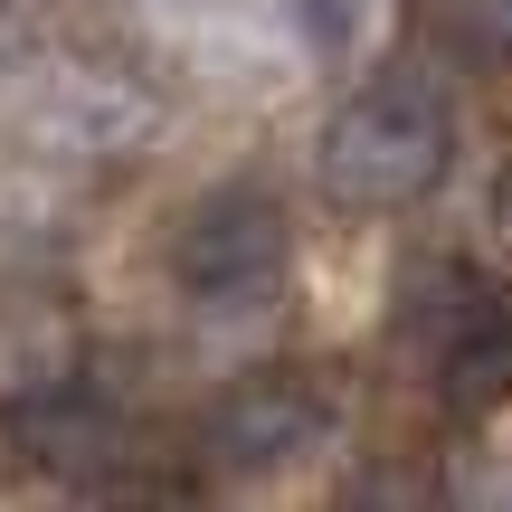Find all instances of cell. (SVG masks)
I'll use <instances>...</instances> for the list:
<instances>
[{"mask_svg": "<svg viewBox=\"0 0 512 512\" xmlns=\"http://www.w3.org/2000/svg\"><path fill=\"white\" fill-rule=\"evenodd\" d=\"M446 152H456V105H446V86L427 67H389L332 114L323 190L351 200V209H399L446 171Z\"/></svg>", "mask_w": 512, "mask_h": 512, "instance_id": "6da1fadb", "label": "cell"}, {"mask_svg": "<svg viewBox=\"0 0 512 512\" xmlns=\"http://www.w3.org/2000/svg\"><path fill=\"white\" fill-rule=\"evenodd\" d=\"M171 275L190 304H256L285 275V209L266 190H209L171 238Z\"/></svg>", "mask_w": 512, "mask_h": 512, "instance_id": "7a4b0ae2", "label": "cell"}, {"mask_svg": "<svg viewBox=\"0 0 512 512\" xmlns=\"http://www.w3.org/2000/svg\"><path fill=\"white\" fill-rule=\"evenodd\" d=\"M323 427H332L323 389L294 380V370H275V380H247L238 399L209 418V456L256 475V465H285V456H304V446H323Z\"/></svg>", "mask_w": 512, "mask_h": 512, "instance_id": "3957f363", "label": "cell"}, {"mask_svg": "<svg viewBox=\"0 0 512 512\" xmlns=\"http://www.w3.org/2000/svg\"><path fill=\"white\" fill-rule=\"evenodd\" d=\"M494 313H503V285H484V275L456 266V256L418 266V275H408V294H399V332H408V342H427L437 361H446L456 342H475Z\"/></svg>", "mask_w": 512, "mask_h": 512, "instance_id": "277c9868", "label": "cell"}, {"mask_svg": "<svg viewBox=\"0 0 512 512\" xmlns=\"http://www.w3.org/2000/svg\"><path fill=\"white\" fill-rule=\"evenodd\" d=\"M494 399H512V304L475 342L446 351V408H494Z\"/></svg>", "mask_w": 512, "mask_h": 512, "instance_id": "5b68a950", "label": "cell"}, {"mask_svg": "<svg viewBox=\"0 0 512 512\" xmlns=\"http://www.w3.org/2000/svg\"><path fill=\"white\" fill-rule=\"evenodd\" d=\"M304 38L323 57H351L361 48V0H304Z\"/></svg>", "mask_w": 512, "mask_h": 512, "instance_id": "8992f818", "label": "cell"}, {"mask_svg": "<svg viewBox=\"0 0 512 512\" xmlns=\"http://www.w3.org/2000/svg\"><path fill=\"white\" fill-rule=\"evenodd\" d=\"M484 209H494V228H503V238H512V162L494 171V190H484Z\"/></svg>", "mask_w": 512, "mask_h": 512, "instance_id": "52a82bcc", "label": "cell"}]
</instances>
